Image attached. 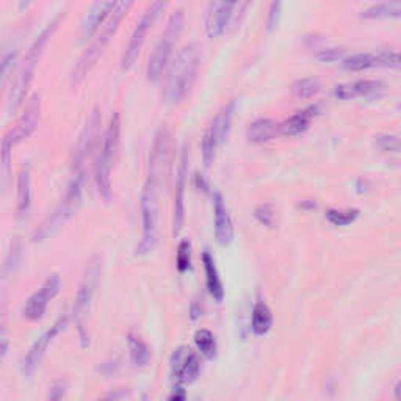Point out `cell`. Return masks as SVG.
<instances>
[{
  "instance_id": "f6af8a7d",
  "label": "cell",
  "mask_w": 401,
  "mask_h": 401,
  "mask_svg": "<svg viewBox=\"0 0 401 401\" xmlns=\"http://www.w3.org/2000/svg\"><path fill=\"white\" fill-rule=\"evenodd\" d=\"M31 3H33V0H19V8L27 10Z\"/></svg>"
},
{
  "instance_id": "d4e9b609",
  "label": "cell",
  "mask_w": 401,
  "mask_h": 401,
  "mask_svg": "<svg viewBox=\"0 0 401 401\" xmlns=\"http://www.w3.org/2000/svg\"><path fill=\"white\" fill-rule=\"evenodd\" d=\"M362 19L382 21V19H401V0H384L362 11Z\"/></svg>"
},
{
  "instance_id": "bcb514c9",
  "label": "cell",
  "mask_w": 401,
  "mask_h": 401,
  "mask_svg": "<svg viewBox=\"0 0 401 401\" xmlns=\"http://www.w3.org/2000/svg\"><path fill=\"white\" fill-rule=\"evenodd\" d=\"M393 397L395 400H401V381L397 384V387H395V391H393Z\"/></svg>"
},
{
  "instance_id": "7bdbcfd3",
  "label": "cell",
  "mask_w": 401,
  "mask_h": 401,
  "mask_svg": "<svg viewBox=\"0 0 401 401\" xmlns=\"http://www.w3.org/2000/svg\"><path fill=\"white\" fill-rule=\"evenodd\" d=\"M185 398V392L182 387L174 388V392L169 395V400H184Z\"/></svg>"
},
{
  "instance_id": "83f0119b",
  "label": "cell",
  "mask_w": 401,
  "mask_h": 401,
  "mask_svg": "<svg viewBox=\"0 0 401 401\" xmlns=\"http://www.w3.org/2000/svg\"><path fill=\"white\" fill-rule=\"evenodd\" d=\"M342 66L349 72H361L378 66V58H376V54H356L343 58Z\"/></svg>"
},
{
  "instance_id": "8992f818",
  "label": "cell",
  "mask_w": 401,
  "mask_h": 401,
  "mask_svg": "<svg viewBox=\"0 0 401 401\" xmlns=\"http://www.w3.org/2000/svg\"><path fill=\"white\" fill-rule=\"evenodd\" d=\"M185 25V10L178 8L171 16H169L166 27L160 35V40L157 41L152 54L149 56L146 75L149 81H157L162 79V74L169 65V60L173 56V50L179 41V36Z\"/></svg>"
},
{
  "instance_id": "9a60e30c",
  "label": "cell",
  "mask_w": 401,
  "mask_h": 401,
  "mask_svg": "<svg viewBox=\"0 0 401 401\" xmlns=\"http://www.w3.org/2000/svg\"><path fill=\"white\" fill-rule=\"evenodd\" d=\"M188 144L185 143L182 148L178 175H175V193H174V209H173V234L178 237L182 230L185 219V188H187V175H188Z\"/></svg>"
},
{
  "instance_id": "ee69618b",
  "label": "cell",
  "mask_w": 401,
  "mask_h": 401,
  "mask_svg": "<svg viewBox=\"0 0 401 401\" xmlns=\"http://www.w3.org/2000/svg\"><path fill=\"white\" fill-rule=\"evenodd\" d=\"M125 397H129V393H125V391L123 392H115V393H109V395H105V398H113V400H118V398H125Z\"/></svg>"
},
{
  "instance_id": "d590c367",
  "label": "cell",
  "mask_w": 401,
  "mask_h": 401,
  "mask_svg": "<svg viewBox=\"0 0 401 401\" xmlns=\"http://www.w3.org/2000/svg\"><path fill=\"white\" fill-rule=\"evenodd\" d=\"M376 58H378V66H388V68L401 69V54L400 52L382 50V52L376 54Z\"/></svg>"
},
{
  "instance_id": "484cf974",
  "label": "cell",
  "mask_w": 401,
  "mask_h": 401,
  "mask_svg": "<svg viewBox=\"0 0 401 401\" xmlns=\"http://www.w3.org/2000/svg\"><path fill=\"white\" fill-rule=\"evenodd\" d=\"M127 343L132 363H134L136 368L146 367L150 361V348L148 347V343L144 342L141 337L134 334V332H130L127 336Z\"/></svg>"
},
{
  "instance_id": "7c38bea8",
  "label": "cell",
  "mask_w": 401,
  "mask_h": 401,
  "mask_svg": "<svg viewBox=\"0 0 401 401\" xmlns=\"http://www.w3.org/2000/svg\"><path fill=\"white\" fill-rule=\"evenodd\" d=\"M68 323H69V317L61 315L46 332H44V334L40 336V338H38L33 345H31V348L29 349V353L25 354L24 361L21 363V372L25 378H30V376L36 372L38 367H40V363L44 359V356H46L49 347L55 342V338L66 329Z\"/></svg>"
},
{
  "instance_id": "c3c4849f",
  "label": "cell",
  "mask_w": 401,
  "mask_h": 401,
  "mask_svg": "<svg viewBox=\"0 0 401 401\" xmlns=\"http://www.w3.org/2000/svg\"><path fill=\"white\" fill-rule=\"evenodd\" d=\"M398 109H400V111H401V104H400V107H398Z\"/></svg>"
},
{
  "instance_id": "836d02e7",
  "label": "cell",
  "mask_w": 401,
  "mask_h": 401,
  "mask_svg": "<svg viewBox=\"0 0 401 401\" xmlns=\"http://www.w3.org/2000/svg\"><path fill=\"white\" fill-rule=\"evenodd\" d=\"M13 144L8 140V138L3 136L2 140V187L3 190L8 185L10 182V175H11V150H13Z\"/></svg>"
},
{
  "instance_id": "f35d334b",
  "label": "cell",
  "mask_w": 401,
  "mask_h": 401,
  "mask_svg": "<svg viewBox=\"0 0 401 401\" xmlns=\"http://www.w3.org/2000/svg\"><path fill=\"white\" fill-rule=\"evenodd\" d=\"M343 55L342 49H323L317 54V58L323 63H336L343 60Z\"/></svg>"
},
{
  "instance_id": "cb8c5ba5",
  "label": "cell",
  "mask_w": 401,
  "mask_h": 401,
  "mask_svg": "<svg viewBox=\"0 0 401 401\" xmlns=\"http://www.w3.org/2000/svg\"><path fill=\"white\" fill-rule=\"evenodd\" d=\"M203 263H204V272H205L207 290H209V293L212 294V298L219 303V301H223L224 298V288H223L221 278H219L218 268L215 265V260H213V257L209 251H204Z\"/></svg>"
},
{
  "instance_id": "3957f363",
  "label": "cell",
  "mask_w": 401,
  "mask_h": 401,
  "mask_svg": "<svg viewBox=\"0 0 401 401\" xmlns=\"http://www.w3.org/2000/svg\"><path fill=\"white\" fill-rule=\"evenodd\" d=\"M61 17L63 15L55 16L52 21H50L46 27L41 30V33L35 38V41L31 42L27 54H25L21 66H19L16 72V77L11 81V88L8 91V111L10 113H16L24 105L25 97H27V93H29V88L31 85V80H33L38 63H40L41 56L44 54V49H46L50 38L54 36L56 29H58Z\"/></svg>"
},
{
  "instance_id": "f546056e",
  "label": "cell",
  "mask_w": 401,
  "mask_h": 401,
  "mask_svg": "<svg viewBox=\"0 0 401 401\" xmlns=\"http://www.w3.org/2000/svg\"><path fill=\"white\" fill-rule=\"evenodd\" d=\"M194 343H196L200 354L207 359H213L217 356V340L215 336L209 329H199L194 334Z\"/></svg>"
},
{
  "instance_id": "1f68e13d",
  "label": "cell",
  "mask_w": 401,
  "mask_h": 401,
  "mask_svg": "<svg viewBox=\"0 0 401 401\" xmlns=\"http://www.w3.org/2000/svg\"><path fill=\"white\" fill-rule=\"evenodd\" d=\"M376 146L381 152L386 154H401V138L391 134H382L376 136Z\"/></svg>"
},
{
  "instance_id": "8d00e7d4",
  "label": "cell",
  "mask_w": 401,
  "mask_h": 401,
  "mask_svg": "<svg viewBox=\"0 0 401 401\" xmlns=\"http://www.w3.org/2000/svg\"><path fill=\"white\" fill-rule=\"evenodd\" d=\"M254 217L257 221L263 226H267V228H272L274 224V210L269 204H262L257 207L254 210Z\"/></svg>"
},
{
  "instance_id": "d6a6232c",
  "label": "cell",
  "mask_w": 401,
  "mask_h": 401,
  "mask_svg": "<svg viewBox=\"0 0 401 401\" xmlns=\"http://www.w3.org/2000/svg\"><path fill=\"white\" fill-rule=\"evenodd\" d=\"M359 215L357 210H337V209H329L326 212V219L332 226H348L354 221V219Z\"/></svg>"
},
{
  "instance_id": "f1b7e54d",
  "label": "cell",
  "mask_w": 401,
  "mask_h": 401,
  "mask_svg": "<svg viewBox=\"0 0 401 401\" xmlns=\"http://www.w3.org/2000/svg\"><path fill=\"white\" fill-rule=\"evenodd\" d=\"M322 90V84L315 77H304L293 84L292 93L297 99H312Z\"/></svg>"
},
{
  "instance_id": "74e56055",
  "label": "cell",
  "mask_w": 401,
  "mask_h": 401,
  "mask_svg": "<svg viewBox=\"0 0 401 401\" xmlns=\"http://www.w3.org/2000/svg\"><path fill=\"white\" fill-rule=\"evenodd\" d=\"M282 5H284V0H272V5H269L268 10V19H267V29L272 31L274 27H278Z\"/></svg>"
},
{
  "instance_id": "277c9868",
  "label": "cell",
  "mask_w": 401,
  "mask_h": 401,
  "mask_svg": "<svg viewBox=\"0 0 401 401\" xmlns=\"http://www.w3.org/2000/svg\"><path fill=\"white\" fill-rule=\"evenodd\" d=\"M134 3H135V0H118V3L110 13V16L107 17V21L102 24V27L99 29L96 36L91 40L90 47L85 50L84 55H81L80 60L77 61V65L74 66V71L71 74L72 86H79L88 75V72L96 66L100 55L104 54L105 47L109 46L111 38L115 36L119 25H121L123 22V19L127 16V13Z\"/></svg>"
},
{
  "instance_id": "4fadbf2b",
  "label": "cell",
  "mask_w": 401,
  "mask_h": 401,
  "mask_svg": "<svg viewBox=\"0 0 401 401\" xmlns=\"http://www.w3.org/2000/svg\"><path fill=\"white\" fill-rule=\"evenodd\" d=\"M169 373L175 384H191L200 373L198 354L188 347H179L173 351L169 359Z\"/></svg>"
},
{
  "instance_id": "e575fe53",
  "label": "cell",
  "mask_w": 401,
  "mask_h": 401,
  "mask_svg": "<svg viewBox=\"0 0 401 401\" xmlns=\"http://www.w3.org/2000/svg\"><path fill=\"white\" fill-rule=\"evenodd\" d=\"M175 267L180 273H185L191 267V244L188 240H182L178 248V257H175Z\"/></svg>"
},
{
  "instance_id": "ac0fdd59",
  "label": "cell",
  "mask_w": 401,
  "mask_h": 401,
  "mask_svg": "<svg viewBox=\"0 0 401 401\" xmlns=\"http://www.w3.org/2000/svg\"><path fill=\"white\" fill-rule=\"evenodd\" d=\"M116 3L118 0H93L90 10L85 16L84 25H81V42L91 41L96 36Z\"/></svg>"
},
{
  "instance_id": "b9f144b4",
  "label": "cell",
  "mask_w": 401,
  "mask_h": 401,
  "mask_svg": "<svg viewBox=\"0 0 401 401\" xmlns=\"http://www.w3.org/2000/svg\"><path fill=\"white\" fill-rule=\"evenodd\" d=\"M119 367V363L118 361H109V362H104L102 365H100V372H102V375L105 376H110L113 373H116V370Z\"/></svg>"
},
{
  "instance_id": "5b68a950",
  "label": "cell",
  "mask_w": 401,
  "mask_h": 401,
  "mask_svg": "<svg viewBox=\"0 0 401 401\" xmlns=\"http://www.w3.org/2000/svg\"><path fill=\"white\" fill-rule=\"evenodd\" d=\"M163 178L148 169V178L141 190V240L135 254L146 255L152 253L157 244V224H159V190Z\"/></svg>"
},
{
  "instance_id": "9c48e42d",
  "label": "cell",
  "mask_w": 401,
  "mask_h": 401,
  "mask_svg": "<svg viewBox=\"0 0 401 401\" xmlns=\"http://www.w3.org/2000/svg\"><path fill=\"white\" fill-rule=\"evenodd\" d=\"M166 5H168V0H154V2L148 6V10L144 11V15L141 16L140 21H138L134 33H132L130 36L127 47H125L123 54V58H121L123 71H129V69L135 65L138 55H140L144 42H146L149 31L152 30L157 19L160 17L162 13L165 11Z\"/></svg>"
},
{
  "instance_id": "44dd1931",
  "label": "cell",
  "mask_w": 401,
  "mask_h": 401,
  "mask_svg": "<svg viewBox=\"0 0 401 401\" xmlns=\"http://www.w3.org/2000/svg\"><path fill=\"white\" fill-rule=\"evenodd\" d=\"M379 81L375 80H357L354 84L337 85L334 88V96L340 100H349L356 97H373L382 91Z\"/></svg>"
},
{
  "instance_id": "603a6c76",
  "label": "cell",
  "mask_w": 401,
  "mask_h": 401,
  "mask_svg": "<svg viewBox=\"0 0 401 401\" xmlns=\"http://www.w3.org/2000/svg\"><path fill=\"white\" fill-rule=\"evenodd\" d=\"M281 134V124L272 118H259L246 129V138L251 143L262 144L274 140Z\"/></svg>"
},
{
  "instance_id": "60d3db41",
  "label": "cell",
  "mask_w": 401,
  "mask_h": 401,
  "mask_svg": "<svg viewBox=\"0 0 401 401\" xmlns=\"http://www.w3.org/2000/svg\"><path fill=\"white\" fill-rule=\"evenodd\" d=\"M66 387H68V382L66 381H55L52 387L49 388V393H47V398L49 400H61L63 397H65V393H66Z\"/></svg>"
},
{
  "instance_id": "8fae6325",
  "label": "cell",
  "mask_w": 401,
  "mask_h": 401,
  "mask_svg": "<svg viewBox=\"0 0 401 401\" xmlns=\"http://www.w3.org/2000/svg\"><path fill=\"white\" fill-rule=\"evenodd\" d=\"M240 0H210L204 15V27L209 38H219L228 31L238 15Z\"/></svg>"
},
{
  "instance_id": "52a82bcc",
  "label": "cell",
  "mask_w": 401,
  "mask_h": 401,
  "mask_svg": "<svg viewBox=\"0 0 401 401\" xmlns=\"http://www.w3.org/2000/svg\"><path fill=\"white\" fill-rule=\"evenodd\" d=\"M119 132H121V119L118 113H115L102 136V146H100L96 166H94V180H96L97 191L105 200L111 198V169L119 148Z\"/></svg>"
},
{
  "instance_id": "30bf717a",
  "label": "cell",
  "mask_w": 401,
  "mask_h": 401,
  "mask_svg": "<svg viewBox=\"0 0 401 401\" xmlns=\"http://www.w3.org/2000/svg\"><path fill=\"white\" fill-rule=\"evenodd\" d=\"M234 111H235V102L232 100V102L224 105L223 109L217 113V116L212 119L209 127L205 129L203 143H200L203 162L205 166H212V163L215 162L217 150L219 146H221V143L226 140V136H228L230 130Z\"/></svg>"
},
{
  "instance_id": "ffe728a7",
  "label": "cell",
  "mask_w": 401,
  "mask_h": 401,
  "mask_svg": "<svg viewBox=\"0 0 401 401\" xmlns=\"http://www.w3.org/2000/svg\"><path fill=\"white\" fill-rule=\"evenodd\" d=\"M16 185V215L19 221H24L29 218L31 210V166L29 163L22 165Z\"/></svg>"
},
{
  "instance_id": "ab89813d",
  "label": "cell",
  "mask_w": 401,
  "mask_h": 401,
  "mask_svg": "<svg viewBox=\"0 0 401 401\" xmlns=\"http://www.w3.org/2000/svg\"><path fill=\"white\" fill-rule=\"evenodd\" d=\"M16 58H17V49H10L3 54V58H2V80H3V84L6 81L10 69L13 68V65H15Z\"/></svg>"
},
{
  "instance_id": "ba28073f",
  "label": "cell",
  "mask_w": 401,
  "mask_h": 401,
  "mask_svg": "<svg viewBox=\"0 0 401 401\" xmlns=\"http://www.w3.org/2000/svg\"><path fill=\"white\" fill-rule=\"evenodd\" d=\"M99 276H100V259L97 255H94L85 268L84 278H81L80 281L79 290H77V294H75L74 307H72V317L75 320V324H77L81 347H86L88 345L86 320H88V313H90L94 292H96V287H97Z\"/></svg>"
},
{
  "instance_id": "4dcf8cb0",
  "label": "cell",
  "mask_w": 401,
  "mask_h": 401,
  "mask_svg": "<svg viewBox=\"0 0 401 401\" xmlns=\"http://www.w3.org/2000/svg\"><path fill=\"white\" fill-rule=\"evenodd\" d=\"M21 257H22V246L21 242L15 240L11 243V248L8 253H6L5 257V263H3V279H8L10 276L16 272V268L19 263H21Z\"/></svg>"
},
{
  "instance_id": "7dc6e473",
  "label": "cell",
  "mask_w": 401,
  "mask_h": 401,
  "mask_svg": "<svg viewBox=\"0 0 401 401\" xmlns=\"http://www.w3.org/2000/svg\"><path fill=\"white\" fill-rule=\"evenodd\" d=\"M249 2L251 0H240V5H238V13H243L244 10H246V6Z\"/></svg>"
},
{
  "instance_id": "5bb4252c",
  "label": "cell",
  "mask_w": 401,
  "mask_h": 401,
  "mask_svg": "<svg viewBox=\"0 0 401 401\" xmlns=\"http://www.w3.org/2000/svg\"><path fill=\"white\" fill-rule=\"evenodd\" d=\"M61 288V279L58 274H50L49 278L42 282L40 290H36L29 298L22 309V317L29 322H38L44 317L47 310V306L56 294H58Z\"/></svg>"
},
{
  "instance_id": "7402d4cb",
  "label": "cell",
  "mask_w": 401,
  "mask_h": 401,
  "mask_svg": "<svg viewBox=\"0 0 401 401\" xmlns=\"http://www.w3.org/2000/svg\"><path fill=\"white\" fill-rule=\"evenodd\" d=\"M318 115V107L312 105L307 107V109L297 111L293 116L285 119L284 123L281 124V134L285 136H298L303 135L304 132L310 127V123L313 121V118Z\"/></svg>"
},
{
  "instance_id": "4316f807",
  "label": "cell",
  "mask_w": 401,
  "mask_h": 401,
  "mask_svg": "<svg viewBox=\"0 0 401 401\" xmlns=\"http://www.w3.org/2000/svg\"><path fill=\"white\" fill-rule=\"evenodd\" d=\"M273 324V315L272 310L268 309L265 303H257L253 309V317H251V328H253L254 334L263 336L267 334Z\"/></svg>"
},
{
  "instance_id": "e0dca14e",
  "label": "cell",
  "mask_w": 401,
  "mask_h": 401,
  "mask_svg": "<svg viewBox=\"0 0 401 401\" xmlns=\"http://www.w3.org/2000/svg\"><path fill=\"white\" fill-rule=\"evenodd\" d=\"M100 121H102V119H100V113L97 109H94L77 141V148H75L74 155V166H85L86 159L93 154V150L96 149V146L100 143Z\"/></svg>"
},
{
  "instance_id": "7a4b0ae2",
  "label": "cell",
  "mask_w": 401,
  "mask_h": 401,
  "mask_svg": "<svg viewBox=\"0 0 401 401\" xmlns=\"http://www.w3.org/2000/svg\"><path fill=\"white\" fill-rule=\"evenodd\" d=\"M86 180L85 166H74L72 178L69 180L68 188L60 203L55 205V209L42 219V223L38 226L31 237L33 243L46 242L52 238L55 234L65 228L69 219H71L75 212L79 210L81 204V194H84V187Z\"/></svg>"
},
{
  "instance_id": "2e32d148",
  "label": "cell",
  "mask_w": 401,
  "mask_h": 401,
  "mask_svg": "<svg viewBox=\"0 0 401 401\" xmlns=\"http://www.w3.org/2000/svg\"><path fill=\"white\" fill-rule=\"evenodd\" d=\"M40 115H41L40 94H33L27 102V105H25V110L21 115V118L17 119L15 127H13L8 134L5 135L11 141L13 146H16V144L22 143L27 140V138H30V135L33 134L36 129L38 121H40Z\"/></svg>"
},
{
  "instance_id": "d6986e66",
  "label": "cell",
  "mask_w": 401,
  "mask_h": 401,
  "mask_svg": "<svg viewBox=\"0 0 401 401\" xmlns=\"http://www.w3.org/2000/svg\"><path fill=\"white\" fill-rule=\"evenodd\" d=\"M213 215H215V237L219 244H229L234 238V224H232L228 207L219 193L213 194Z\"/></svg>"
},
{
  "instance_id": "6da1fadb",
  "label": "cell",
  "mask_w": 401,
  "mask_h": 401,
  "mask_svg": "<svg viewBox=\"0 0 401 401\" xmlns=\"http://www.w3.org/2000/svg\"><path fill=\"white\" fill-rule=\"evenodd\" d=\"M200 66V49L196 42H190L179 50L165 72L162 97L166 104H182L191 93L198 79Z\"/></svg>"
}]
</instances>
